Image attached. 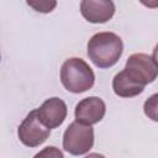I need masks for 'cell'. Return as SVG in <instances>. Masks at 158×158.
Here are the masks:
<instances>
[{
	"instance_id": "cell-12",
	"label": "cell",
	"mask_w": 158,
	"mask_h": 158,
	"mask_svg": "<svg viewBox=\"0 0 158 158\" xmlns=\"http://www.w3.org/2000/svg\"><path fill=\"white\" fill-rule=\"evenodd\" d=\"M33 158H64L62 151L54 146H48L41 149L38 153L33 156Z\"/></svg>"
},
{
	"instance_id": "cell-11",
	"label": "cell",
	"mask_w": 158,
	"mask_h": 158,
	"mask_svg": "<svg viewBox=\"0 0 158 158\" xmlns=\"http://www.w3.org/2000/svg\"><path fill=\"white\" fill-rule=\"evenodd\" d=\"M157 98H158V95L153 94L148 100H146L144 106H143L144 114L149 118H152L153 121H158V116H157V106H158L157 105Z\"/></svg>"
},
{
	"instance_id": "cell-8",
	"label": "cell",
	"mask_w": 158,
	"mask_h": 158,
	"mask_svg": "<svg viewBox=\"0 0 158 158\" xmlns=\"http://www.w3.org/2000/svg\"><path fill=\"white\" fill-rule=\"evenodd\" d=\"M80 12L88 22L105 23L114 16L115 4L111 0H83Z\"/></svg>"
},
{
	"instance_id": "cell-2",
	"label": "cell",
	"mask_w": 158,
	"mask_h": 158,
	"mask_svg": "<svg viewBox=\"0 0 158 158\" xmlns=\"http://www.w3.org/2000/svg\"><path fill=\"white\" fill-rule=\"evenodd\" d=\"M62 85L73 94H80L93 88L95 74L90 65L81 58H68L60 67Z\"/></svg>"
},
{
	"instance_id": "cell-1",
	"label": "cell",
	"mask_w": 158,
	"mask_h": 158,
	"mask_svg": "<svg viewBox=\"0 0 158 158\" xmlns=\"http://www.w3.org/2000/svg\"><path fill=\"white\" fill-rule=\"evenodd\" d=\"M122 52V40L114 32H98L88 42V57L100 69L115 65Z\"/></svg>"
},
{
	"instance_id": "cell-3",
	"label": "cell",
	"mask_w": 158,
	"mask_h": 158,
	"mask_svg": "<svg viewBox=\"0 0 158 158\" xmlns=\"http://www.w3.org/2000/svg\"><path fill=\"white\" fill-rule=\"evenodd\" d=\"M123 72L132 81L146 86L157 78L158 67L156 57L146 53H133L126 60Z\"/></svg>"
},
{
	"instance_id": "cell-7",
	"label": "cell",
	"mask_w": 158,
	"mask_h": 158,
	"mask_svg": "<svg viewBox=\"0 0 158 158\" xmlns=\"http://www.w3.org/2000/svg\"><path fill=\"white\" fill-rule=\"evenodd\" d=\"M106 112V105L98 96H89L80 100L75 106V121L81 125H95L100 122Z\"/></svg>"
},
{
	"instance_id": "cell-4",
	"label": "cell",
	"mask_w": 158,
	"mask_h": 158,
	"mask_svg": "<svg viewBox=\"0 0 158 158\" xmlns=\"http://www.w3.org/2000/svg\"><path fill=\"white\" fill-rule=\"evenodd\" d=\"M94 146V128L81 125L77 121L72 122L63 135V148L72 156H81L88 153Z\"/></svg>"
},
{
	"instance_id": "cell-10",
	"label": "cell",
	"mask_w": 158,
	"mask_h": 158,
	"mask_svg": "<svg viewBox=\"0 0 158 158\" xmlns=\"http://www.w3.org/2000/svg\"><path fill=\"white\" fill-rule=\"evenodd\" d=\"M26 4L30 6V7H32L35 11H37V12H42V14H48V12H51L56 6H57V1H54V0H51V1H48V0H37V1H26Z\"/></svg>"
},
{
	"instance_id": "cell-13",
	"label": "cell",
	"mask_w": 158,
	"mask_h": 158,
	"mask_svg": "<svg viewBox=\"0 0 158 158\" xmlns=\"http://www.w3.org/2000/svg\"><path fill=\"white\" fill-rule=\"evenodd\" d=\"M85 158H106V157L102 156V154H100V153H89Z\"/></svg>"
},
{
	"instance_id": "cell-9",
	"label": "cell",
	"mask_w": 158,
	"mask_h": 158,
	"mask_svg": "<svg viewBox=\"0 0 158 158\" xmlns=\"http://www.w3.org/2000/svg\"><path fill=\"white\" fill-rule=\"evenodd\" d=\"M112 89L114 93L120 98H133L141 94L144 86L132 81L123 70L118 72L112 79Z\"/></svg>"
},
{
	"instance_id": "cell-5",
	"label": "cell",
	"mask_w": 158,
	"mask_h": 158,
	"mask_svg": "<svg viewBox=\"0 0 158 158\" xmlns=\"http://www.w3.org/2000/svg\"><path fill=\"white\" fill-rule=\"evenodd\" d=\"M51 130L44 127L37 116V109L27 114L17 128V137L22 144L33 148L46 142L49 137Z\"/></svg>"
},
{
	"instance_id": "cell-6",
	"label": "cell",
	"mask_w": 158,
	"mask_h": 158,
	"mask_svg": "<svg viewBox=\"0 0 158 158\" xmlns=\"http://www.w3.org/2000/svg\"><path fill=\"white\" fill-rule=\"evenodd\" d=\"M67 114H68L67 104L57 96L47 99L40 106V109H37L38 120L48 130L59 127L64 122Z\"/></svg>"
}]
</instances>
